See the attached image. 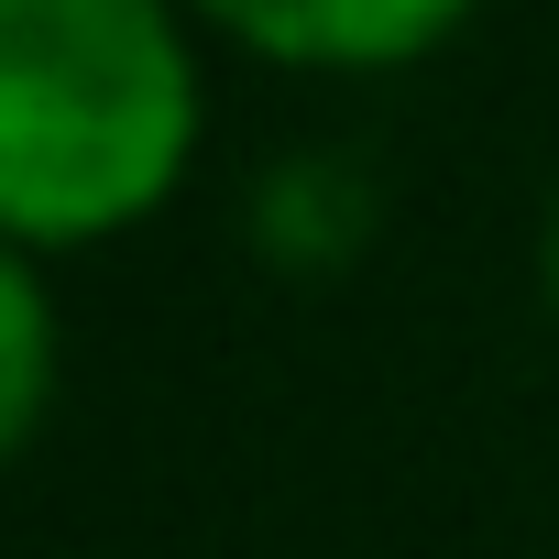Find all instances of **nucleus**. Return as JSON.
Returning a JSON list of instances; mask_svg holds the SVG:
<instances>
[{"mask_svg":"<svg viewBox=\"0 0 559 559\" xmlns=\"http://www.w3.org/2000/svg\"><path fill=\"white\" fill-rule=\"evenodd\" d=\"M198 165L176 0H0V241L78 252L154 219Z\"/></svg>","mask_w":559,"mask_h":559,"instance_id":"nucleus-1","label":"nucleus"},{"mask_svg":"<svg viewBox=\"0 0 559 559\" xmlns=\"http://www.w3.org/2000/svg\"><path fill=\"white\" fill-rule=\"evenodd\" d=\"M209 34H230L263 67H308V78H384L439 56L483 0H187Z\"/></svg>","mask_w":559,"mask_h":559,"instance_id":"nucleus-2","label":"nucleus"},{"mask_svg":"<svg viewBox=\"0 0 559 559\" xmlns=\"http://www.w3.org/2000/svg\"><path fill=\"white\" fill-rule=\"evenodd\" d=\"M384 230V198H373V165L341 154V143H308L286 165L252 176V252L274 274H352Z\"/></svg>","mask_w":559,"mask_h":559,"instance_id":"nucleus-3","label":"nucleus"},{"mask_svg":"<svg viewBox=\"0 0 559 559\" xmlns=\"http://www.w3.org/2000/svg\"><path fill=\"white\" fill-rule=\"evenodd\" d=\"M45 406H56V297H45L34 252L0 241V472L34 450Z\"/></svg>","mask_w":559,"mask_h":559,"instance_id":"nucleus-4","label":"nucleus"},{"mask_svg":"<svg viewBox=\"0 0 559 559\" xmlns=\"http://www.w3.org/2000/svg\"><path fill=\"white\" fill-rule=\"evenodd\" d=\"M537 263H548V308H559V209H548V252Z\"/></svg>","mask_w":559,"mask_h":559,"instance_id":"nucleus-5","label":"nucleus"}]
</instances>
